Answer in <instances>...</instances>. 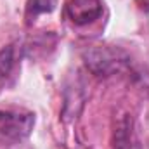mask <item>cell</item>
<instances>
[{
  "mask_svg": "<svg viewBox=\"0 0 149 149\" xmlns=\"http://www.w3.org/2000/svg\"><path fill=\"white\" fill-rule=\"evenodd\" d=\"M16 64V49L14 45H7L0 50V80L7 78Z\"/></svg>",
  "mask_w": 149,
  "mask_h": 149,
  "instance_id": "3",
  "label": "cell"
},
{
  "mask_svg": "<svg viewBox=\"0 0 149 149\" xmlns=\"http://www.w3.org/2000/svg\"><path fill=\"white\" fill-rule=\"evenodd\" d=\"M35 118L31 114L0 111V141L17 142L30 135Z\"/></svg>",
  "mask_w": 149,
  "mask_h": 149,
  "instance_id": "1",
  "label": "cell"
},
{
  "mask_svg": "<svg viewBox=\"0 0 149 149\" xmlns=\"http://www.w3.org/2000/svg\"><path fill=\"white\" fill-rule=\"evenodd\" d=\"M66 14L78 26L94 23L102 14V2L101 0H70L66 5Z\"/></svg>",
  "mask_w": 149,
  "mask_h": 149,
  "instance_id": "2",
  "label": "cell"
},
{
  "mask_svg": "<svg viewBox=\"0 0 149 149\" xmlns=\"http://www.w3.org/2000/svg\"><path fill=\"white\" fill-rule=\"evenodd\" d=\"M56 7V0H30L28 2V16H38L42 12H50Z\"/></svg>",
  "mask_w": 149,
  "mask_h": 149,
  "instance_id": "4",
  "label": "cell"
}]
</instances>
